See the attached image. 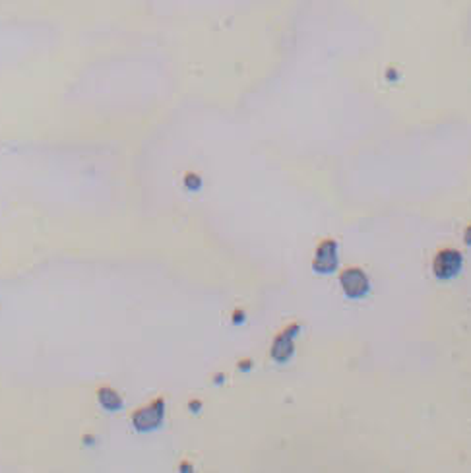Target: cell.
Listing matches in <instances>:
<instances>
[{"label": "cell", "instance_id": "5b68a950", "mask_svg": "<svg viewBox=\"0 0 471 473\" xmlns=\"http://www.w3.org/2000/svg\"><path fill=\"white\" fill-rule=\"evenodd\" d=\"M337 268V243L334 239H326L314 254L313 270L316 273H332Z\"/></svg>", "mask_w": 471, "mask_h": 473}, {"label": "cell", "instance_id": "9c48e42d", "mask_svg": "<svg viewBox=\"0 0 471 473\" xmlns=\"http://www.w3.org/2000/svg\"><path fill=\"white\" fill-rule=\"evenodd\" d=\"M235 320H237V324H241V320H243V313H235V316H233Z\"/></svg>", "mask_w": 471, "mask_h": 473}, {"label": "cell", "instance_id": "30bf717a", "mask_svg": "<svg viewBox=\"0 0 471 473\" xmlns=\"http://www.w3.org/2000/svg\"><path fill=\"white\" fill-rule=\"evenodd\" d=\"M198 407H200V404H192V406H190V409H192V411H198Z\"/></svg>", "mask_w": 471, "mask_h": 473}, {"label": "cell", "instance_id": "3957f363", "mask_svg": "<svg viewBox=\"0 0 471 473\" xmlns=\"http://www.w3.org/2000/svg\"><path fill=\"white\" fill-rule=\"evenodd\" d=\"M163 417H165V400L157 398L152 406L136 411L134 415H132V425H134L138 430L148 432V430H154V428L159 427L161 421H163Z\"/></svg>", "mask_w": 471, "mask_h": 473}, {"label": "cell", "instance_id": "ba28073f", "mask_svg": "<svg viewBox=\"0 0 471 473\" xmlns=\"http://www.w3.org/2000/svg\"><path fill=\"white\" fill-rule=\"evenodd\" d=\"M464 241H466V245H470L471 247V225L466 229V233H464Z\"/></svg>", "mask_w": 471, "mask_h": 473}, {"label": "cell", "instance_id": "277c9868", "mask_svg": "<svg viewBox=\"0 0 471 473\" xmlns=\"http://www.w3.org/2000/svg\"><path fill=\"white\" fill-rule=\"evenodd\" d=\"M301 326L299 324H291L287 326L281 334H277V338L273 339V345H271V359L275 363H287L295 353V338L299 334Z\"/></svg>", "mask_w": 471, "mask_h": 473}, {"label": "cell", "instance_id": "8992f818", "mask_svg": "<svg viewBox=\"0 0 471 473\" xmlns=\"http://www.w3.org/2000/svg\"><path fill=\"white\" fill-rule=\"evenodd\" d=\"M99 400L101 404L107 407L109 411H114V409H120L122 407V402H120V396L111 390V388H101L99 390Z\"/></svg>", "mask_w": 471, "mask_h": 473}, {"label": "cell", "instance_id": "6da1fadb", "mask_svg": "<svg viewBox=\"0 0 471 473\" xmlns=\"http://www.w3.org/2000/svg\"><path fill=\"white\" fill-rule=\"evenodd\" d=\"M464 266V258L458 250L454 248H444L440 250L434 260H432V271L438 279H452L456 277Z\"/></svg>", "mask_w": 471, "mask_h": 473}, {"label": "cell", "instance_id": "52a82bcc", "mask_svg": "<svg viewBox=\"0 0 471 473\" xmlns=\"http://www.w3.org/2000/svg\"><path fill=\"white\" fill-rule=\"evenodd\" d=\"M184 184H186L190 190H198V188L202 186V180H200V177H198V175H194V173H188V175L184 177Z\"/></svg>", "mask_w": 471, "mask_h": 473}, {"label": "cell", "instance_id": "7a4b0ae2", "mask_svg": "<svg viewBox=\"0 0 471 473\" xmlns=\"http://www.w3.org/2000/svg\"><path fill=\"white\" fill-rule=\"evenodd\" d=\"M339 283L343 287V293L347 295L349 299H363L365 295H368V291H370L368 277L359 268H347V270L341 271Z\"/></svg>", "mask_w": 471, "mask_h": 473}]
</instances>
